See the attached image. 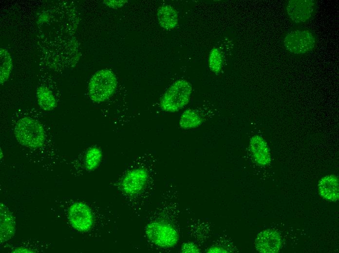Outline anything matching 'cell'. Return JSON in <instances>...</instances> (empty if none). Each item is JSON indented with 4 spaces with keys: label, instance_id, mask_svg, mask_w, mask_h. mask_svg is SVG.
<instances>
[{
    "label": "cell",
    "instance_id": "8fae6325",
    "mask_svg": "<svg viewBox=\"0 0 339 253\" xmlns=\"http://www.w3.org/2000/svg\"><path fill=\"white\" fill-rule=\"evenodd\" d=\"M339 183L337 176L328 175L322 177L318 183L320 196L330 201H336L339 198Z\"/></svg>",
    "mask_w": 339,
    "mask_h": 253
},
{
    "label": "cell",
    "instance_id": "4fadbf2b",
    "mask_svg": "<svg viewBox=\"0 0 339 253\" xmlns=\"http://www.w3.org/2000/svg\"><path fill=\"white\" fill-rule=\"evenodd\" d=\"M157 18L159 25L166 30L174 28L178 24V16L175 9L170 5H164L157 10Z\"/></svg>",
    "mask_w": 339,
    "mask_h": 253
},
{
    "label": "cell",
    "instance_id": "3957f363",
    "mask_svg": "<svg viewBox=\"0 0 339 253\" xmlns=\"http://www.w3.org/2000/svg\"><path fill=\"white\" fill-rule=\"evenodd\" d=\"M117 78L111 70L105 69L96 72L91 78L88 85V93L91 99L95 103L107 100L115 91Z\"/></svg>",
    "mask_w": 339,
    "mask_h": 253
},
{
    "label": "cell",
    "instance_id": "52a82bcc",
    "mask_svg": "<svg viewBox=\"0 0 339 253\" xmlns=\"http://www.w3.org/2000/svg\"><path fill=\"white\" fill-rule=\"evenodd\" d=\"M315 6V2L312 0H290L286 4V10L292 21L302 23L312 17Z\"/></svg>",
    "mask_w": 339,
    "mask_h": 253
},
{
    "label": "cell",
    "instance_id": "ba28073f",
    "mask_svg": "<svg viewBox=\"0 0 339 253\" xmlns=\"http://www.w3.org/2000/svg\"><path fill=\"white\" fill-rule=\"evenodd\" d=\"M254 243L256 250L260 253H276L281 249L282 240L278 232L268 229L257 235Z\"/></svg>",
    "mask_w": 339,
    "mask_h": 253
},
{
    "label": "cell",
    "instance_id": "7c38bea8",
    "mask_svg": "<svg viewBox=\"0 0 339 253\" xmlns=\"http://www.w3.org/2000/svg\"><path fill=\"white\" fill-rule=\"evenodd\" d=\"M0 243H3L14 235L15 222L11 212L3 203L0 205Z\"/></svg>",
    "mask_w": 339,
    "mask_h": 253
},
{
    "label": "cell",
    "instance_id": "ffe728a7",
    "mask_svg": "<svg viewBox=\"0 0 339 253\" xmlns=\"http://www.w3.org/2000/svg\"><path fill=\"white\" fill-rule=\"evenodd\" d=\"M127 2V0H104L103 3L110 7L117 8L123 6Z\"/></svg>",
    "mask_w": 339,
    "mask_h": 253
},
{
    "label": "cell",
    "instance_id": "44dd1931",
    "mask_svg": "<svg viewBox=\"0 0 339 253\" xmlns=\"http://www.w3.org/2000/svg\"><path fill=\"white\" fill-rule=\"evenodd\" d=\"M207 253H227V250L223 248V247L219 246H212L208 248L207 250Z\"/></svg>",
    "mask_w": 339,
    "mask_h": 253
},
{
    "label": "cell",
    "instance_id": "9c48e42d",
    "mask_svg": "<svg viewBox=\"0 0 339 253\" xmlns=\"http://www.w3.org/2000/svg\"><path fill=\"white\" fill-rule=\"evenodd\" d=\"M148 173L143 168H136L129 171L124 176L121 188L126 194L133 195L144 188L148 181Z\"/></svg>",
    "mask_w": 339,
    "mask_h": 253
},
{
    "label": "cell",
    "instance_id": "8992f818",
    "mask_svg": "<svg viewBox=\"0 0 339 253\" xmlns=\"http://www.w3.org/2000/svg\"><path fill=\"white\" fill-rule=\"evenodd\" d=\"M71 225L80 232L88 231L93 223V216L90 207L81 202L74 203L68 210Z\"/></svg>",
    "mask_w": 339,
    "mask_h": 253
},
{
    "label": "cell",
    "instance_id": "6da1fadb",
    "mask_svg": "<svg viewBox=\"0 0 339 253\" xmlns=\"http://www.w3.org/2000/svg\"><path fill=\"white\" fill-rule=\"evenodd\" d=\"M14 134L22 145L33 148L40 147L44 143L45 133L37 120L25 117L19 120L14 127Z\"/></svg>",
    "mask_w": 339,
    "mask_h": 253
},
{
    "label": "cell",
    "instance_id": "30bf717a",
    "mask_svg": "<svg viewBox=\"0 0 339 253\" xmlns=\"http://www.w3.org/2000/svg\"><path fill=\"white\" fill-rule=\"evenodd\" d=\"M249 150L255 163L266 166L271 162L270 149L264 139L258 135L252 136L249 142Z\"/></svg>",
    "mask_w": 339,
    "mask_h": 253
},
{
    "label": "cell",
    "instance_id": "2e32d148",
    "mask_svg": "<svg viewBox=\"0 0 339 253\" xmlns=\"http://www.w3.org/2000/svg\"><path fill=\"white\" fill-rule=\"evenodd\" d=\"M0 83L2 85L9 77L12 68V60L9 52L3 48L0 49Z\"/></svg>",
    "mask_w": 339,
    "mask_h": 253
},
{
    "label": "cell",
    "instance_id": "d6986e66",
    "mask_svg": "<svg viewBox=\"0 0 339 253\" xmlns=\"http://www.w3.org/2000/svg\"><path fill=\"white\" fill-rule=\"evenodd\" d=\"M181 251L183 253H196L200 252L198 247L192 242L184 243L181 247Z\"/></svg>",
    "mask_w": 339,
    "mask_h": 253
},
{
    "label": "cell",
    "instance_id": "277c9868",
    "mask_svg": "<svg viewBox=\"0 0 339 253\" xmlns=\"http://www.w3.org/2000/svg\"><path fill=\"white\" fill-rule=\"evenodd\" d=\"M283 42L285 48L288 52L301 54L312 50L315 46L316 40L311 31L296 30L288 33Z\"/></svg>",
    "mask_w": 339,
    "mask_h": 253
},
{
    "label": "cell",
    "instance_id": "5b68a950",
    "mask_svg": "<svg viewBox=\"0 0 339 253\" xmlns=\"http://www.w3.org/2000/svg\"><path fill=\"white\" fill-rule=\"evenodd\" d=\"M146 233L153 243L161 247H173L178 240L176 230L170 225L161 222L149 223L146 227Z\"/></svg>",
    "mask_w": 339,
    "mask_h": 253
},
{
    "label": "cell",
    "instance_id": "9a60e30c",
    "mask_svg": "<svg viewBox=\"0 0 339 253\" xmlns=\"http://www.w3.org/2000/svg\"><path fill=\"white\" fill-rule=\"evenodd\" d=\"M203 120L199 114L192 109L185 110L180 116L179 125L184 129L197 128L203 124Z\"/></svg>",
    "mask_w": 339,
    "mask_h": 253
},
{
    "label": "cell",
    "instance_id": "7a4b0ae2",
    "mask_svg": "<svg viewBox=\"0 0 339 253\" xmlns=\"http://www.w3.org/2000/svg\"><path fill=\"white\" fill-rule=\"evenodd\" d=\"M192 92L189 82L185 79L174 82L161 99L160 106L166 112H174L184 108L188 103Z\"/></svg>",
    "mask_w": 339,
    "mask_h": 253
},
{
    "label": "cell",
    "instance_id": "7402d4cb",
    "mask_svg": "<svg viewBox=\"0 0 339 253\" xmlns=\"http://www.w3.org/2000/svg\"><path fill=\"white\" fill-rule=\"evenodd\" d=\"M13 253H33L31 250L24 247H19L13 250Z\"/></svg>",
    "mask_w": 339,
    "mask_h": 253
},
{
    "label": "cell",
    "instance_id": "e0dca14e",
    "mask_svg": "<svg viewBox=\"0 0 339 253\" xmlns=\"http://www.w3.org/2000/svg\"><path fill=\"white\" fill-rule=\"evenodd\" d=\"M102 158V153L99 148L95 146L90 148L85 157L86 168L90 171L94 170L100 164Z\"/></svg>",
    "mask_w": 339,
    "mask_h": 253
},
{
    "label": "cell",
    "instance_id": "ac0fdd59",
    "mask_svg": "<svg viewBox=\"0 0 339 253\" xmlns=\"http://www.w3.org/2000/svg\"><path fill=\"white\" fill-rule=\"evenodd\" d=\"M208 63L209 69L212 72L216 74L220 72L223 63V56L218 48H214L210 51Z\"/></svg>",
    "mask_w": 339,
    "mask_h": 253
},
{
    "label": "cell",
    "instance_id": "5bb4252c",
    "mask_svg": "<svg viewBox=\"0 0 339 253\" xmlns=\"http://www.w3.org/2000/svg\"><path fill=\"white\" fill-rule=\"evenodd\" d=\"M37 96L39 107L45 111H51L56 107V100L51 91L47 87L41 86L37 91Z\"/></svg>",
    "mask_w": 339,
    "mask_h": 253
}]
</instances>
